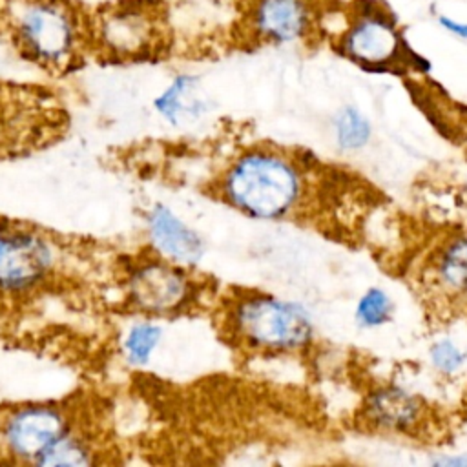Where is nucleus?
Instances as JSON below:
<instances>
[{
    "mask_svg": "<svg viewBox=\"0 0 467 467\" xmlns=\"http://www.w3.org/2000/svg\"><path fill=\"white\" fill-rule=\"evenodd\" d=\"M0 29L29 62L66 73L89 51V11L73 0H0Z\"/></svg>",
    "mask_w": 467,
    "mask_h": 467,
    "instance_id": "nucleus-1",
    "label": "nucleus"
},
{
    "mask_svg": "<svg viewBox=\"0 0 467 467\" xmlns=\"http://www.w3.org/2000/svg\"><path fill=\"white\" fill-rule=\"evenodd\" d=\"M221 199L255 219H285L305 193L303 173L296 161L270 148L241 153L215 184Z\"/></svg>",
    "mask_w": 467,
    "mask_h": 467,
    "instance_id": "nucleus-2",
    "label": "nucleus"
},
{
    "mask_svg": "<svg viewBox=\"0 0 467 467\" xmlns=\"http://www.w3.org/2000/svg\"><path fill=\"white\" fill-rule=\"evenodd\" d=\"M164 0H115L89 11V51L109 62L151 60L168 49Z\"/></svg>",
    "mask_w": 467,
    "mask_h": 467,
    "instance_id": "nucleus-3",
    "label": "nucleus"
},
{
    "mask_svg": "<svg viewBox=\"0 0 467 467\" xmlns=\"http://www.w3.org/2000/svg\"><path fill=\"white\" fill-rule=\"evenodd\" d=\"M337 49L368 73H427L431 64L403 36L394 13L379 0H356L343 13Z\"/></svg>",
    "mask_w": 467,
    "mask_h": 467,
    "instance_id": "nucleus-4",
    "label": "nucleus"
},
{
    "mask_svg": "<svg viewBox=\"0 0 467 467\" xmlns=\"http://www.w3.org/2000/svg\"><path fill=\"white\" fill-rule=\"evenodd\" d=\"M226 319L228 334L255 350H299L314 336V325L303 306L259 292L241 296Z\"/></svg>",
    "mask_w": 467,
    "mask_h": 467,
    "instance_id": "nucleus-5",
    "label": "nucleus"
},
{
    "mask_svg": "<svg viewBox=\"0 0 467 467\" xmlns=\"http://www.w3.org/2000/svg\"><path fill=\"white\" fill-rule=\"evenodd\" d=\"M67 115L47 91L0 84V161L58 140Z\"/></svg>",
    "mask_w": 467,
    "mask_h": 467,
    "instance_id": "nucleus-6",
    "label": "nucleus"
},
{
    "mask_svg": "<svg viewBox=\"0 0 467 467\" xmlns=\"http://www.w3.org/2000/svg\"><path fill=\"white\" fill-rule=\"evenodd\" d=\"M321 0H241L235 38L246 46L303 42L325 24Z\"/></svg>",
    "mask_w": 467,
    "mask_h": 467,
    "instance_id": "nucleus-7",
    "label": "nucleus"
},
{
    "mask_svg": "<svg viewBox=\"0 0 467 467\" xmlns=\"http://www.w3.org/2000/svg\"><path fill=\"white\" fill-rule=\"evenodd\" d=\"M195 292L192 275L173 263L146 261L130 275L128 294L139 310L168 314L188 306Z\"/></svg>",
    "mask_w": 467,
    "mask_h": 467,
    "instance_id": "nucleus-8",
    "label": "nucleus"
},
{
    "mask_svg": "<svg viewBox=\"0 0 467 467\" xmlns=\"http://www.w3.org/2000/svg\"><path fill=\"white\" fill-rule=\"evenodd\" d=\"M53 259L44 235L9 228L0 252V290L22 292L35 286L51 272Z\"/></svg>",
    "mask_w": 467,
    "mask_h": 467,
    "instance_id": "nucleus-9",
    "label": "nucleus"
},
{
    "mask_svg": "<svg viewBox=\"0 0 467 467\" xmlns=\"http://www.w3.org/2000/svg\"><path fill=\"white\" fill-rule=\"evenodd\" d=\"M69 432L64 409L55 405H31L16 409L5 421L4 438L13 454L36 460Z\"/></svg>",
    "mask_w": 467,
    "mask_h": 467,
    "instance_id": "nucleus-10",
    "label": "nucleus"
},
{
    "mask_svg": "<svg viewBox=\"0 0 467 467\" xmlns=\"http://www.w3.org/2000/svg\"><path fill=\"white\" fill-rule=\"evenodd\" d=\"M365 420L379 431L409 432L420 425L423 403L412 392L387 385L372 390L363 405Z\"/></svg>",
    "mask_w": 467,
    "mask_h": 467,
    "instance_id": "nucleus-11",
    "label": "nucleus"
},
{
    "mask_svg": "<svg viewBox=\"0 0 467 467\" xmlns=\"http://www.w3.org/2000/svg\"><path fill=\"white\" fill-rule=\"evenodd\" d=\"M150 232L155 248L179 263H195L202 254V244L197 234L162 206H157L151 212Z\"/></svg>",
    "mask_w": 467,
    "mask_h": 467,
    "instance_id": "nucleus-12",
    "label": "nucleus"
},
{
    "mask_svg": "<svg viewBox=\"0 0 467 467\" xmlns=\"http://www.w3.org/2000/svg\"><path fill=\"white\" fill-rule=\"evenodd\" d=\"M155 106L171 122L197 117L202 106L201 99L197 97V78L190 75H179L161 93V97L155 100Z\"/></svg>",
    "mask_w": 467,
    "mask_h": 467,
    "instance_id": "nucleus-13",
    "label": "nucleus"
},
{
    "mask_svg": "<svg viewBox=\"0 0 467 467\" xmlns=\"http://www.w3.org/2000/svg\"><path fill=\"white\" fill-rule=\"evenodd\" d=\"M436 275L449 292L467 297V234L452 237L440 250Z\"/></svg>",
    "mask_w": 467,
    "mask_h": 467,
    "instance_id": "nucleus-14",
    "label": "nucleus"
},
{
    "mask_svg": "<svg viewBox=\"0 0 467 467\" xmlns=\"http://www.w3.org/2000/svg\"><path fill=\"white\" fill-rule=\"evenodd\" d=\"M336 140L343 150H359L370 139V122L356 108L345 106L334 120Z\"/></svg>",
    "mask_w": 467,
    "mask_h": 467,
    "instance_id": "nucleus-15",
    "label": "nucleus"
},
{
    "mask_svg": "<svg viewBox=\"0 0 467 467\" xmlns=\"http://www.w3.org/2000/svg\"><path fill=\"white\" fill-rule=\"evenodd\" d=\"M392 301L383 288H368L356 305V321L365 328H376L390 321L392 317Z\"/></svg>",
    "mask_w": 467,
    "mask_h": 467,
    "instance_id": "nucleus-16",
    "label": "nucleus"
},
{
    "mask_svg": "<svg viewBox=\"0 0 467 467\" xmlns=\"http://www.w3.org/2000/svg\"><path fill=\"white\" fill-rule=\"evenodd\" d=\"M161 332L155 325L140 323L137 325L126 339V352L133 363H146L157 347Z\"/></svg>",
    "mask_w": 467,
    "mask_h": 467,
    "instance_id": "nucleus-17",
    "label": "nucleus"
},
{
    "mask_svg": "<svg viewBox=\"0 0 467 467\" xmlns=\"http://www.w3.org/2000/svg\"><path fill=\"white\" fill-rule=\"evenodd\" d=\"M429 359L432 367L441 374H452L463 367L467 354L454 341L443 337V339H438L429 348Z\"/></svg>",
    "mask_w": 467,
    "mask_h": 467,
    "instance_id": "nucleus-18",
    "label": "nucleus"
},
{
    "mask_svg": "<svg viewBox=\"0 0 467 467\" xmlns=\"http://www.w3.org/2000/svg\"><path fill=\"white\" fill-rule=\"evenodd\" d=\"M438 22H440V26H441L443 29H447L449 33H452V35H456V36L467 40V22H460V20H454V18H451V16H440Z\"/></svg>",
    "mask_w": 467,
    "mask_h": 467,
    "instance_id": "nucleus-19",
    "label": "nucleus"
},
{
    "mask_svg": "<svg viewBox=\"0 0 467 467\" xmlns=\"http://www.w3.org/2000/svg\"><path fill=\"white\" fill-rule=\"evenodd\" d=\"M436 463H445V465H462V467H467V456H462V458H443V460H438Z\"/></svg>",
    "mask_w": 467,
    "mask_h": 467,
    "instance_id": "nucleus-20",
    "label": "nucleus"
},
{
    "mask_svg": "<svg viewBox=\"0 0 467 467\" xmlns=\"http://www.w3.org/2000/svg\"><path fill=\"white\" fill-rule=\"evenodd\" d=\"M7 223H0V252H2V246H4V241H5V235H7Z\"/></svg>",
    "mask_w": 467,
    "mask_h": 467,
    "instance_id": "nucleus-21",
    "label": "nucleus"
}]
</instances>
